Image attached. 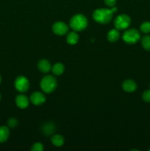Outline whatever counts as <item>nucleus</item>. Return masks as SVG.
I'll return each mask as SVG.
<instances>
[{"label":"nucleus","instance_id":"obj_1","mask_svg":"<svg viewBox=\"0 0 150 151\" xmlns=\"http://www.w3.org/2000/svg\"><path fill=\"white\" fill-rule=\"evenodd\" d=\"M117 7H113L111 9L99 8L96 9L93 13V18L99 24H107L110 22L113 13L116 12Z\"/></svg>","mask_w":150,"mask_h":151},{"label":"nucleus","instance_id":"obj_2","mask_svg":"<svg viewBox=\"0 0 150 151\" xmlns=\"http://www.w3.org/2000/svg\"><path fill=\"white\" fill-rule=\"evenodd\" d=\"M69 25L70 27L76 32L82 31L88 26V20L84 15L76 14L71 19Z\"/></svg>","mask_w":150,"mask_h":151},{"label":"nucleus","instance_id":"obj_3","mask_svg":"<svg viewBox=\"0 0 150 151\" xmlns=\"http://www.w3.org/2000/svg\"><path fill=\"white\" fill-rule=\"evenodd\" d=\"M57 86L55 78L51 75H46L41 81V88L44 92L46 94L53 92Z\"/></svg>","mask_w":150,"mask_h":151},{"label":"nucleus","instance_id":"obj_4","mask_svg":"<svg viewBox=\"0 0 150 151\" xmlns=\"http://www.w3.org/2000/svg\"><path fill=\"white\" fill-rule=\"evenodd\" d=\"M123 40L128 44H136L141 38V35L138 29H129L123 34Z\"/></svg>","mask_w":150,"mask_h":151},{"label":"nucleus","instance_id":"obj_5","mask_svg":"<svg viewBox=\"0 0 150 151\" xmlns=\"http://www.w3.org/2000/svg\"><path fill=\"white\" fill-rule=\"evenodd\" d=\"M131 24V19L129 16L126 14L119 15L115 19L114 25L115 27L119 30L125 29L129 27Z\"/></svg>","mask_w":150,"mask_h":151},{"label":"nucleus","instance_id":"obj_6","mask_svg":"<svg viewBox=\"0 0 150 151\" xmlns=\"http://www.w3.org/2000/svg\"><path fill=\"white\" fill-rule=\"evenodd\" d=\"M15 87L19 92H25L29 88V81L25 77L19 76L15 81Z\"/></svg>","mask_w":150,"mask_h":151},{"label":"nucleus","instance_id":"obj_7","mask_svg":"<svg viewBox=\"0 0 150 151\" xmlns=\"http://www.w3.org/2000/svg\"><path fill=\"white\" fill-rule=\"evenodd\" d=\"M52 31L57 35H64L69 32V26L63 22H57L53 24Z\"/></svg>","mask_w":150,"mask_h":151},{"label":"nucleus","instance_id":"obj_8","mask_svg":"<svg viewBox=\"0 0 150 151\" xmlns=\"http://www.w3.org/2000/svg\"><path fill=\"white\" fill-rule=\"evenodd\" d=\"M30 101L35 106L42 105L46 101L45 95L40 91H35L30 96Z\"/></svg>","mask_w":150,"mask_h":151},{"label":"nucleus","instance_id":"obj_9","mask_svg":"<svg viewBox=\"0 0 150 151\" xmlns=\"http://www.w3.org/2000/svg\"><path fill=\"white\" fill-rule=\"evenodd\" d=\"M122 88L126 92H133L137 88V83L133 80H126L122 83Z\"/></svg>","mask_w":150,"mask_h":151},{"label":"nucleus","instance_id":"obj_10","mask_svg":"<svg viewBox=\"0 0 150 151\" xmlns=\"http://www.w3.org/2000/svg\"><path fill=\"white\" fill-rule=\"evenodd\" d=\"M16 103L17 106L20 109H26L29 106V100L26 96L24 94H19L16 98Z\"/></svg>","mask_w":150,"mask_h":151},{"label":"nucleus","instance_id":"obj_11","mask_svg":"<svg viewBox=\"0 0 150 151\" xmlns=\"http://www.w3.org/2000/svg\"><path fill=\"white\" fill-rule=\"evenodd\" d=\"M38 69H39L41 72H42L43 73H47V72H49L51 69V64H50L49 62L47 60H46V59H43V60H40V61L38 62Z\"/></svg>","mask_w":150,"mask_h":151},{"label":"nucleus","instance_id":"obj_12","mask_svg":"<svg viewBox=\"0 0 150 151\" xmlns=\"http://www.w3.org/2000/svg\"><path fill=\"white\" fill-rule=\"evenodd\" d=\"M10 136V130L7 126H0V143L7 141Z\"/></svg>","mask_w":150,"mask_h":151},{"label":"nucleus","instance_id":"obj_13","mask_svg":"<svg viewBox=\"0 0 150 151\" xmlns=\"http://www.w3.org/2000/svg\"><path fill=\"white\" fill-rule=\"evenodd\" d=\"M119 38H120V33H119V29L116 28L110 30L107 34V39L110 42H116L119 39Z\"/></svg>","mask_w":150,"mask_h":151},{"label":"nucleus","instance_id":"obj_14","mask_svg":"<svg viewBox=\"0 0 150 151\" xmlns=\"http://www.w3.org/2000/svg\"><path fill=\"white\" fill-rule=\"evenodd\" d=\"M66 41H67L68 44L74 45L79 41V35L76 33V31L69 32L67 35V38H66Z\"/></svg>","mask_w":150,"mask_h":151},{"label":"nucleus","instance_id":"obj_15","mask_svg":"<svg viewBox=\"0 0 150 151\" xmlns=\"http://www.w3.org/2000/svg\"><path fill=\"white\" fill-rule=\"evenodd\" d=\"M51 142L56 147H61L63 144H64V137L61 135H59V134H55V135L51 137Z\"/></svg>","mask_w":150,"mask_h":151},{"label":"nucleus","instance_id":"obj_16","mask_svg":"<svg viewBox=\"0 0 150 151\" xmlns=\"http://www.w3.org/2000/svg\"><path fill=\"white\" fill-rule=\"evenodd\" d=\"M65 70V67L63 66V64H62L61 63H57L52 66L51 68V71H52V73L54 74V75H57V76H59V75H61L63 73Z\"/></svg>","mask_w":150,"mask_h":151},{"label":"nucleus","instance_id":"obj_17","mask_svg":"<svg viewBox=\"0 0 150 151\" xmlns=\"http://www.w3.org/2000/svg\"><path fill=\"white\" fill-rule=\"evenodd\" d=\"M141 45L146 51L150 52V35H146L141 38Z\"/></svg>","mask_w":150,"mask_h":151},{"label":"nucleus","instance_id":"obj_18","mask_svg":"<svg viewBox=\"0 0 150 151\" xmlns=\"http://www.w3.org/2000/svg\"><path fill=\"white\" fill-rule=\"evenodd\" d=\"M141 31L143 33H149L150 32V22H144V23L141 24L140 27Z\"/></svg>","mask_w":150,"mask_h":151},{"label":"nucleus","instance_id":"obj_19","mask_svg":"<svg viewBox=\"0 0 150 151\" xmlns=\"http://www.w3.org/2000/svg\"><path fill=\"white\" fill-rule=\"evenodd\" d=\"M43 130H44V134H46V135H50V134L54 132V127L52 124L48 123L45 125V127L43 128Z\"/></svg>","mask_w":150,"mask_h":151},{"label":"nucleus","instance_id":"obj_20","mask_svg":"<svg viewBox=\"0 0 150 151\" xmlns=\"http://www.w3.org/2000/svg\"><path fill=\"white\" fill-rule=\"evenodd\" d=\"M44 150V145L40 142H36L33 144L31 147L32 151H42Z\"/></svg>","mask_w":150,"mask_h":151},{"label":"nucleus","instance_id":"obj_21","mask_svg":"<svg viewBox=\"0 0 150 151\" xmlns=\"http://www.w3.org/2000/svg\"><path fill=\"white\" fill-rule=\"evenodd\" d=\"M142 99L146 103H150V89L146 90L142 94Z\"/></svg>","mask_w":150,"mask_h":151},{"label":"nucleus","instance_id":"obj_22","mask_svg":"<svg viewBox=\"0 0 150 151\" xmlns=\"http://www.w3.org/2000/svg\"><path fill=\"white\" fill-rule=\"evenodd\" d=\"M7 125H8V126L10 127V128H15V127L18 125L17 119H15V118H10V119H9L8 121H7Z\"/></svg>","mask_w":150,"mask_h":151},{"label":"nucleus","instance_id":"obj_23","mask_svg":"<svg viewBox=\"0 0 150 151\" xmlns=\"http://www.w3.org/2000/svg\"><path fill=\"white\" fill-rule=\"evenodd\" d=\"M104 1L105 4L110 7H114L116 2V0H104Z\"/></svg>","mask_w":150,"mask_h":151},{"label":"nucleus","instance_id":"obj_24","mask_svg":"<svg viewBox=\"0 0 150 151\" xmlns=\"http://www.w3.org/2000/svg\"><path fill=\"white\" fill-rule=\"evenodd\" d=\"M1 75H0V83H1Z\"/></svg>","mask_w":150,"mask_h":151},{"label":"nucleus","instance_id":"obj_25","mask_svg":"<svg viewBox=\"0 0 150 151\" xmlns=\"http://www.w3.org/2000/svg\"><path fill=\"white\" fill-rule=\"evenodd\" d=\"M0 100H1V94H0Z\"/></svg>","mask_w":150,"mask_h":151},{"label":"nucleus","instance_id":"obj_26","mask_svg":"<svg viewBox=\"0 0 150 151\" xmlns=\"http://www.w3.org/2000/svg\"><path fill=\"white\" fill-rule=\"evenodd\" d=\"M149 150H150V149H149Z\"/></svg>","mask_w":150,"mask_h":151},{"label":"nucleus","instance_id":"obj_27","mask_svg":"<svg viewBox=\"0 0 150 151\" xmlns=\"http://www.w3.org/2000/svg\"><path fill=\"white\" fill-rule=\"evenodd\" d=\"M149 86H150V84H149Z\"/></svg>","mask_w":150,"mask_h":151}]
</instances>
